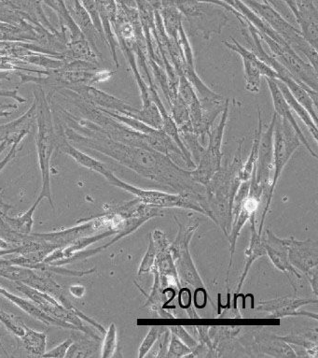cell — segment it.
Here are the masks:
<instances>
[{
	"label": "cell",
	"mask_w": 318,
	"mask_h": 358,
	"mask_svg": "<svg viewBox=\"0 0 318 358\" xmlns=\"http://www.w3.org/2000/svg\"><path fill=\"white\" fill-rule=\"evenodd\" d=\"M21 251L22 249L20 246L15 247V248H2L0 249V257H3V255L16 254V252H17V254H21Z\"/></svg>",
	"instance_id": "obj_41"
},
{
	"label": "cell",
	"mask_w": 318,
	"mask_h": 358,
	"mask_svg": "<svg viewBox=\"0 0 318 358\" xmlns=\"http://www.w3.org/2000/svg\"><path fill=\"white\" fill-rule=\"evenodd\" d=\"M72 343H73V341H72L71 338H68V340L63 341L60 345H58L57 347H55V348L51 350V351L44 352L43 357H66V352H68V350Z\"/></svg>",
	"instance_id": "obj_37"
},
{
	"label": "cell",
	"mask_w": 318,
	"mask_h": 358,
	"mask_svg": "<svg viewBox=\"0 0 318 358\" xmlns=\"http://www.w3.org/2000/svg\"><path fill=\"white\" fill-rule=\"evenodd\" d=\"M16 289H17L19 292L23 293L24 296H27V298L34 302L35 304H37L47 315L73 324V326L77 327V330H81V331L86 333V334L96 338V340H100V338L96 334H93L92 331H89V330L84 327L82 320L92 324V326L98 329L102 334L106 333V329H105L100 324H98V322L93 320L92 318L88 317V316L85 315L81 310L77 309H68V308L63 306V304H61L59 301H57V299H54V296L49 295V294L41 292V291L35 289V288L24 285L23 282H16Z\"/></svg>",
	"instance_id": "obj_7"
},
{
	"label": "cell",
	"mask_w": 318,
	"mask_h": 358,
	"mask_svg": "<svg viewBox=\"0 0 318 358\" xmlns=\"http://www.w3.org/2000/svg\"><path fill=\"white\" fill-rule=\"evenodd\" d=\"M149 244L148 250H146L145 255H144L142 262L138 268L137 275L141 276L143 274L151 273L153 268L155 258H156L157 248L155 245L153 240H152L151 234H149Z\"/></svg>",
	"instance_id": "obj_34"
},
{
	"label": "cell",
	"mask_w": 318,
	"mask_h": 358,
	"mask_svg": "<svg viewBox=\"0 0 318 358\" xmlns=\"http://www.w3.org/2000/svg\"><path fill=\"white\" fill-rule=\"evenodd\" d=\"M301 145L300 138L296 134L292 127L283 119L279 120L278 117L275 130H273V177L266 196V205H265L264 213H262L259 234L262 235V230H264L265 219H266L267 213L269 212L271 204H272L273 193H275L276 185L278 184L279 178L281 177L285 166H287L293 154Z\"/></svg>",
	"instance_id": "obj_5"
},
{
	"label": "cell",
	"mask_w": 318,
	"mask_h": 358,
	"mask_svg": "<svg viewBox=\"0 0 318 358\" xmlns=\"http://www.w3.org/2000/svg\"><path fill=\"white\" fill-rule=\"evenodd\" d=\"M289 252L290 264L298 271L307 275L318 265V245L317 241L307 238L305 241L294 238H284Z\"/></svg>",
	"instance_id": "obj_15"
},
{
	"label": "cell",
	"mask_w": 318,
	"mask_h": 358,
	"mask_svg": "<svg viewBox=\"0 0 318 358\" xmlns=\"http://www.w3.org/2000/svg\"><path fill=\"white\" fill-rule=\"evenodd\" d=\"M57 143H59L61 149H62L63 152L70 155L71 157H73L74 159L76 160L77 164L84 166V168L98 172L99 174L103 175V176L107 173V171H109V169H107L103 163H101L100 161L96 160L95 158L91 157L89 155H85L84 152L80 151V150L75 148V147L70 145V144L66 140H63H63H57Z\"/></svg>",
	"instance_id": "obj_25"
},
{
	"label": "cell",
	"mask_w": 318,
	"mask_h": 358,
	"mask_svg": "<svg viewBox=\"0 0 318 358\" xmlns=\"http://www.w3.org/2000/svg\"><path fill=\"white\" fill-rule=\"evenodd\" d=\"M317 299L289 298L283 296L270 301H261L257 304L255 309L259 312L270 313L268 318H284L287 316H307L317 320V313L298 312V309L309 304H317Z\"/></svg>",
	"instance_id": "obj_16"
},
{
	"label": "cell",
	"mask_w": 318,
	"mask_h": 358,
	"mask_svg": "<svg viewBox=\"0 0 318 358\" xmlns=\"http://www.w3.org/2000/svg\"><path fill=\"white\" fill-rule=\"evenodd\" d=\"M262 238L266 255L270 257L273 265L279 271L287 273L289 278L293 276L295 280H301V274L289 262V252L284 243V238L278 237L270 227L266 229L264 237Z\"/></svg>",
	"instance_id": "obj_17"
},
{
	"label": "cell",
	"mask_w": 318,
	"mask_h": 358,
	"mask_svg": "<svg viewBox=\"0 0 318 358\" xmlns=\"http://www.w3.org/2000/svg\"><path fill=\"white\" fill-rule=\"evenodd\" d=\"M169 330L171 333L175 334L176 337L182 341V343L189 346L190 349L193 350L197 347L199 341L195 340V338L192 337V335L185 329L184 327L182 326H170Z\"/></svg>",
	"instance_id": "obj_35"
},
{
	"label": "cell",
	"mask_w": 318,
	"mask_h": 358,
	"mask_svg": "<svg viewBox=\"0 0 318 358\" xmlns=\"http://www.w3.org/2000/svg\"><path fill=\"white\" fill-rule=\"evenodd\" d=\"M92 134V140H87L88 146L103 152L146 179L171 188L178 194L195 196L200 201L204 209L206 188L193 181L190 171L181 168L169 157L153 149L117 143L96 130H93Z\"/></svg>",
	"instance_id": "obj_1"
},
{
	"label": "cell",
	"mask_w": 318,
	"mask_h": 358,
	"mask_svg": "<svg viewBox=\"0 0 318 358\" xmlns=\"http://www.w3.org/2000/svg\"><path fill=\"white\" fill-rule=\"evenodd\" d=\"M130 117L137 119L144 124L155 129H161L162 127V117L159 108L154 101L146 105H142L140 110L132 113Z\"/></svg>",
	"instance_id": "obj_29"
},
{
	"label": "cell",
	"mask_w": 318,
	"mask_h": 358,
	"mask_svg": "<svg viewBox=\"0 0 318 358\" xmlns=\"http://www.w3.org/2000/svg\"><path fill=\"white\" fill-rule=\"evenodd\" d=\"M151 237L157 248L153 268L159 273L162 287L165 289H169V288L172 289V287L181 289L182 285L176 273L175 263L169 248L170 243L167 234L161 230L156 229L152 233Z\"/></svg>",
	"instance_id": "obj_13"
},
{
	"label": "cell",
	"mask_w": 318,
	"mask_h": 358,
	"mask_svg": "<svg viewBox=\"0 0 318 358\" xmlns=\"http://www.w3.org/2000/svg\"><path fill=\"white\" fill-rule=\"evenodd\" d=\"M224 41V45L241 57L244 65L245 87L248 92L258 94L261 89L262 76L278 80V74L266 64L259 60L250 50L245 48L236 40Z\"/></svg>",
	"instance_id": "obj_11"
},
{
	"label": "cell",
	"mask_w": 318,
	"mask_h": 358,
	"mask_svg": "<svg viewBox=\"0 0 318 358\" xmlns=\"http://www.w3.org/2000/svg\"><path fill=\"white\" fill-rule=\"evenodd\" d=\"M110 184L115 185L121 189L126 190V192L131 193L135 198L139 199L142 203L158 208H181V209H188L195 210L206 215V213L202 208L201 202L195 196L190 194H168L162 192V191L142 189L134 187V185L127 184L121 181L116 175L109 171L104 175Z\"/></svg>",
	"instance_id": "obj_8"
},
{
	"label": "cell",
	"mask_w": 318,
	"mask_h": 358,
	"mask_svg": "<svg viewBox=\"0 0 318 358\" xmlns=\"http://www.w3.org/2000/svg\"><path fill=\"white\" fill-rule=\"evenodd\" d=\"M0 295L5 296V298L9 299V301L13 302V304L16 305V306H18L21 310H23L24 313H27V315L32 316L33 318L37 319V320L43 322V323L50 324V326L62 327V329L77 330V327L73 326V324H69L68 322L59 320V319H56L52 317L51 315H47V313L44 312V310H41L37 304L34 303V302L30 301L29 299L20 298V296L13 295V294L10 293L9 291L4 289V288L1 287H0Z\"/></svg>",
	"instance_id": "obj_20"
},
{
	"label": "cell",
	"mask_w": 318,
	"mask_h": 358,
	"mask_svg": "<svg viewBox=\"0 0 318 358\" xmlns=\"http://www.w3.org/2000/svg\"><path fill=\"white\" fill-rule=\"evenodd\" d=\"M238 337H240L238 335ZM245 352H258L273 357H298L295 350L282 340L280 336L265 330L256 329L239 338Z\"/></svg>",
	"instance_id": "obj_12"
},
{
	"label": "cell",
	"mask_w": 318,
	"mask_h": 358,
	"mask_svg": "<svg viewBox=\"0 0 318 358\" xmlns=\"http://www.w3.org/2000/svg\"><path fill=\"white\" fill-rule=\"evenodd\" d=\"M174 219L178 224L179 231L175 241L170 243L169 248L179 282L181 285H190L195 287L196 290L206 291L190 252V241L199 227L198 219L190 218L186 224L179 221L176 215H174Z\"/></svg>",
	"instance_id": "obj_3"
},
{
	"label": "cell",
	"mask_w": 318,
	"mask_h": 358,
	"mask_svg": "<svg viewBox=\"0 0 318 358\" xmlns=\"http://www.w3.org/2000/svg\"><path fill=\"white\" fill-rule=\"evenodd\" d=\"M258 115V127H257L255 137H254L252 146H251L250 157H248L245 163H243L241 171L239 172V179L241 180V182L250 181L254 166H256L257 160H258L259 143H261L262 133V113L259 107Z\"/></svg>",
	"instance_id": "obj_27"
},
{
	"label": "cell",
	"mask_w": 318,
	"mask_h": 358,
	"mask_svg": "<svg viewBox=\"0 0 318 358\" xmlns=\"http://www.w3.org/2000/svg\"><path fill=\"white\" fill-rule=\"evenodd\" d=\"M161 15L162 27L170 40L179 41V33L183 26V15L175 7H164L159 10Z\"/></svg>",
	"instance_id": "obj_26"
},
{
	"label": "cell",
	"mask_w": 318,
	"mask_h": 358,
	"mask_svg": "<svg viewBox=\"0 0 318 358\" xmlns=\"http://www.w3.org/2000/svg\"><path fill=\"white\" fill-rule=\"evenodd\" d=\"M250 181L241 182L236 194H235L234 203H232L231 231L227 236L229 243L231 259H229L226 282L229 279V270H231L232 265V259H234L235 249H236L238 238L241 234L245 224L250 221V219L253 215H256L257 210H258L259 203L262 201V198H259V196L248 194L250 192Z\"/></svg>",
	"instance_id": "obj_10"
},
{
	"label": "cell",
	"mask_w": 318,
	"mask_h": 358,
	"mask_svg": "<svg viewBox=\"0 0 318 358\" xmlns=\"http://www.w3.org/2000/svg\"><path fill=\"white\" fill-rule=\"evenodd\" d=\"M242 145L243 143L240 141L231 162L221 166L206 187V216L218 224L226 236L231 229L235 194L242 182L239 179L243 166Z\"/></svg>",
	"instance_id": "obj_2"
},
{
	"label": "cell",
	"mask_w": 318,
	"mask_h": 358,
	"mask_svg": "<svg viewBox=\"0 0 318 358\" xmlns=\"http://www.w3.org/2000/svg\"><path fill=\"white\" fill-rule=\"evenodd\" d=\"M306 278L308 279L311 288L314 291L315 296L318 295L317 287H318V271L317 266L311 271L309 274H307Z\"/></svg>",
	"instance_id": "obj_38"
},
{
	"label": "cell",
	"mask_w": 318,
	"mask_h": 358,
	"mask_svg": "<svg viewBox=\"0 0 318 358\" xmlns=\"http://www.w3.org/2000/svg\"><path fill=\"white\" fill-rule=\"evenodd\" d=\"M167 329V327L164 326H153L151 327L148 335L144 338L142 343L138 350V357H145L149 354L152 347H153L155 343H156L159 336Z\"/></svg>",
	"instance_id": "obj_33"
},
{
	"label": "cell",
	"mask_w": 318,
	"mask_h": 358,
	"mask_svg": "<svg viewBox=\"0 0 318 358\" xmlns=\"http://www.w3.org/2000/svg\"><path fill=\"white\" fill-rule=\"evenodd\" d=\"M275 80L276 83H278L279 89H280L282 95L284 96V98L286 99L287 103L289 104L290 109H292L293 112H295L296 115L301 118V120L303 122L307 129H308L309 132L311 133L312 138H314L315 141L317 143L318 130L317 123H315V122L312 121L311 116H310L308 112L305 110V108H304L300 102L296 101L294 96H293L292 94L289 92V88H287L283 83L280 82V80Z\"/></svg>",
	"instance_id": "obj_23"
},
{
	"label": "cell",
	"mask_w": 318,
	"mask_h": 358,
	"mask_svg": "<svg viewBox=\"0 0 318 358\" xmlns=\"http://www.w3.org/2000/svg\"><path fill=\"white\" fill-rule=\"evenodd\" d=\"M72 89L82 94V96H86L85 99L92 102L93 105L102 107L101 109L112 110V112L126 116H130L132 113L137 112V109L126 102L110 96L109 94L102 92L98 89L91 87V86H77V87L75 86Z\"/></svg>",
	"instance_id": "obj_19"
},
{
	"label": "cell",
	"mask_w": 318,
	"mask_h": 358,
	"mask_svg": "<svg viewBox=\"0 0 318 358\" xmlns=\"http://www.w3.org/2000/svg\"><path fill=\"white\" fill-rule=\"evenodd\" d=\"M21 140L15 141V143L10 149V152L8 154L7 157L2 160V162H0V172H1L2 169L5 168V166L7 165L8 163L10 162V160L13 159V157H15L16 152H17V145L19 143H20Z\"/></svg>",
	"instance_id": "obj_39"
},
{
	"label": "cell",
	"mask_w": 318,
	"mask_h": 358,
	"mask_svg": "<svg viewBox=\"0 0 318 358\" xmlns=\"http://www.w3.org/2000/svg\"><path fill=\"white\" fill-rule=\"evenodd\" d=\"M40 101V105H37L38 112V155L40 161L41 175H43V189L37 201L40 202L44 199H48L52 207V203L51 182H50V162H51L52 154L54 152L57 138L55 137L54 124L51 112H50L45 96L43 92V98L38 96Z\"/></svg>",
	"instance_id": "obj_6"
},
{
	"label": "cell",
	"mask_w": 318,
	"mask_h": 358,
	"mask_svg": "<svg viewBox=\"0 0 318 358\" xmlns=\"http://www.w3.org/2000/svg\"><path fill=\"white\" fill-rule=\"evenodd\" d=\"M7 143H8V141H2L1 144H0V154H1V152L4 151L5 148H6Z\"/></svg>",
	"instance_id": "obj_43"
},
{
	"label": "cell",
	"mask_w": 318,
	"mask_h": 358,
	"mask_svg": "<svg viewBox=\"0 0 318 358\" xmlns=\"http://www.w3.org/2000/svg\"><path fill=\"white\" fill-rule=\"evenodd\" d=\"M167 357L168 358H190L192 357V350L182 343L175 334L171 333L169 347Z\"/></svg>",
	"instance_id": "obj_32"
},
{
	"label": "cell",
	"mask_w": 318,
	"mask_h": 358,
	"mask_svg": "<svg viewBox=\"0 0 318 358\" xmlns=\"http://www.w3.org/2000/svg\"><path fill=\"white\" fill-rule=\"evenodd\" d=\"M40 202L36 201L35 204L24 215L16 218L3 217L8 226L12 227L17 234L27 235L31 232L33 224V215Z\"/></svg>",
	"instance_id": "obj_30"
},
{
	"label": "cell",
	"mask_w": 318,
	"mask_h": 358,
	"mask_svg": "<svg viewBox=\"0 0 318 358\" xmlns=\"http://www.w3.org/2000/svg\"><path fill=\"white\" fill-rule=\"evenodd\" d=\"M24 332L21 336L22 343L26 351L33 355L43 357L46 352L47 336L45 333L36 331L23 324Z\"/></svg>",
	"instance_id": "obj_28"
},
{
	"label": "cell",
	"mask_w": 318,
	"mask_h": 358,
	"mask_svg": "<svg viewBox=\"0 0 318 358\" xmlns=\"http://www.w3.org/2000/svg\"><path fill=\"white\" fill-rule=\"evenodd\" d=\"M255 216L256 215H253L252 217L250 219L251 231L250 243L248 249L245 250V257H247V259H245L244 271H243L239 282H238L236 294L241 291L253 263L255 262L257 259H259V258L266 255V251H265L264 243H262V235L259 234L258 230H257Z\"/></svg>",
	"instance_id": "obj_21"
},
{
	"label": "cell",
	"mask_w": 318,
	"mask_h": 358,
	"mask_svg": "<svg viewBox=\"0 0 318 358\" xmlns=\"http://www.w3.org/2000/svg\"><path fill=\"white\" fill-rule=\"evenodd\" d=\"M104 335L101 357L103 358L115 357L116 352H118L117 327H116L115 324H110L109 329L106 330Z\"/></svg>",
	"instance_id": "obj_31"
},
{
	"label": "cell",
	"mask_w": 318,
	"mask_h": 358,
	"mask_svg": "<svg viewBox=\"0 0 318 358\" xmlns=\"http://www.w3.org/2000/svg\"><path fill=\"white\" fill-rule=\"evenodd\" d=\"M268 87H269L271 96H272L273 108H275V113L279 117L283 119V120L287 122L292 127V129L295 130L296 134L298 136L301 141V144H303L306 147L307 150L312 157L317 158V155L315 154L314 150L310 146L308 141L306 140L305 136L303 135L301 131V127H298L297 121L292 115V110L290 109L289 104L287 103L286 99L284 96L282 95L280 89H279L278 83L275 80L270 79L266 78Z\"/></svg>",
	"instance_id": "obj_18"
},
{
	"label": "cell",
	"mask_w": 318,
	"mask_h": 358,
	"mask_svg": "<svg viewBox=\"0 0 318 358\" xmlns=\"http://www.w3.org/2000/svg\"><path fill=\"white\" fill-rule=\"evenodd\" d=\"M151 273H153L154 276L153 287H152L151 292L149 295H146L145 293H143L146 298L144 307L159 313V315L162 318H174V316L170 313L165 312V310L168 302L172 301V299L167 298V289H165L162 287L159 273H157V271L152 268Z\"/></svg>",
	"instance_id": "obj_22"
},
{
	"label": "cell",
	"mask_w": 318,
	"mask_h": 358,
	"mask_svg": "<svg viewBox=\"0 0 318 358\" xmlns=\"http://www.w3.org/2000/svg\"><path fill=\"white\" fill-rule=\"evenodd\" d=\"M285 2L287 4V6H289V9L292 10V12L293 15H294L295 18H298V13L297 9H296V5L294 0H285Z\"/></svg>",
	"instance_id": "obj_42"
},
{
	"label": "cell",
	"mask_w": 318,
	"mask_h": 358,
	"mask_svg": "<svg viewBox=\"0 0 318 358\" xmlns=\"http://www.w3.org/2000/svg\"><path fill=\"white\" fill-rule=\"evenodd\" d=\"M85 287L84 285H72L69 287V292L77 299H81L85 295Z\"/></svg>",
	"instance_id": "obj_40"
},
{
	"label": "cell",
	"mask_w": 318,
	"mask_h": 358,
	"mask_svg": "<svg viewBox=\"0 0 318 358\" xmlns=\"http://www.w3.org/2000/svg\"><path fill=\"white\" fill-rule=\"evenodd\" d=\"M278 117L276 113H273L266 131L262 133L258 160L253 169L257 182L264 191L265 199L272 184L271 176L273 172V130Z\"/></svg>",
	"instance_id": "obj_14"
},
{
	"label": "cell",
	"mask_w": 318,
	"mask_h": 358,
	"mask_svg": "<svg viewBox=\"0 0 318 358\" xmlns=\"http://www.w3.org/2000/svg\"><path fill=\"white\" fill-rule=\"evenodd\" d=\"M258 34L261 40L269 47L272 52L271 55L289 71L298 85L308 90L317 92V71L311 64L301 59L297 52H295L289 45H281L266 35L259 32Z\"/></svg>",
	"instance_id": "obj_9"
},
{
	"label": "cell",
	"mask_w": 318,
	"mask_h": 358,
	"mask_svg": "<svg viewBox=\"0 0 318 358\" xmlns=\"http://www.w3.org/2000/svg\"><path fill=\"white\" fill-rule=\"evenodd\" d=\"M253 13H255L262 21L265 22L295 52H301L307 58L309 63L317 71V50L310 45L305 38L301 35V30L296 29L286 20L278 12L275 8L267 4L259 3L255 0H240Z\"/></svg>",
	"instance_id": "obj_4"
},
{
	"label": "cell",
	"mask_w": 318,
	"mask_h": 358,
	"mask_svg": "<svg viewBox=\"0 0 318 358\" xmlns=\"http://www.w3.org/2000/svg\"><path fill=\"white\" fill-rule=\"evenodd\" d=\"M282 340L289 344H295L304 349L307 357H317L318 333L317 329L306 332L290 333L289 335L280 336Z\"/></svg>",
	"instance_id": "obj_24"
},
{
	"label": "cell",
	"mask_w": 318,
	"mask_h": 358,
	"mask_svg": "<svg viewBox=\"0 0 318 358\" xmlns=\"http://www.w3.org/2000/svg\"><path fill=\"white\" fill-rule=\"evenodd\" d=\"M0 321L3 323L4 326L7 327L10 331H12L13 334L18 336L19 338L24 334V329L23 324L21 322H17L12 317V316L4 313L3 310H0Z\"/></svg>",
	"instance_id": "obj_36"
}]
</instances>
